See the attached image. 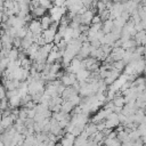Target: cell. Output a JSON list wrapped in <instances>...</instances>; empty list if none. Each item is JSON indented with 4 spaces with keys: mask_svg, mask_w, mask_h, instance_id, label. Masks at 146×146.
I'll return each instance as SVG.
<instances>
[{
    "mask_svg": "<svg viewBox=\"0 0 146 146\" xmlns=\"http://www.w3.org/2000/svg\"><path fill=\"white\" fill-rule=\"evenodd\" d=\"M39 5H40L41 7H43L44 9H47V10H49V9L54 6L50 0H39Z\"/></svg>",
    "mask_w": 146,
    "mask_h": 146,
    "instance_id": "24",
    "label": "cell"
},
{
    "mask_svg": "<svg viewBox=\"0 0 146 146\" xmlns=\"http://www.w3.org/2000/svg\"><path fill=\"white\" fill-rule=\"evenodd\" d=\"M74 105L71 103V102H68V100H64L63 103H62V108H60V112H63V113H67V114H71V112L74 110Z\"/></svg>",
    "mask_w": 146,
    "mask_h": 146,
    "instance_id": "12",
    "label": "cell"
},
{
    "mask_svg": "<svg viewBox=\"0 0 146 146\" xmlns=\"http://www.w3.org/2000/svg\"><path fill=\"white\" fill-rule=\"evenodd\" d=\"M27 29L29 31L32 33V34H42V27H41V24H40V21L38 19H32L29 25H27Z\"/></svg>",
    "mask_w": 146,
    "mask_h": 146,
    "instance_id": "3",
    "label": "cell"
},
{
    "mask_svg": "<svg viewBox=\"0 0 146 146\" xmlns=\"http://www.w3.org/2000/svg\"><path fill=\"white\" fill-rule=\"evenodd\" d=\"M144 114H145V116H146V108L144 110Z\"/></svg>",
    "mask_w": 146,
    "mask_h": 146,
    "instance_id": "36",
    "label": "cell"
},
{
    "mask_svg": "<svg viewBox=\"0 0 146 146\" xmlns=\"http://www.w3.org/2000/svg\"><path fill=\"white\" fill-rule=\"evenodd\" d=\"M91 72L86 70V68H80L76 73H75V76H76V81L78 82H81V81H87L88 78L90 76Z\"/></svg>",
    "mask_w": 146,
    "mask_h": 146,
    "instance_id": "7",
    "label": "cell"
},
{
    "mask_svg": "<svg viewBox=\"0 0 146 146\" xmlns=\"http://www.w3.org/2000/svg\"><path fill=\"white\" fill-rule=\"evenodd\" d=\"M144 124H145V125H146V121H145V123H144Z\"/></svg>",
    "mask_w": 146,
    "mask_h": 146,
    "instance_id": "37",
    "label": "cell"
},
{
    "mask_svg": "<svg viewBox=\"0 0 146 146\" xmlns=\"http://www.w3.org/2000/svg\"><path fill=\"white\" fill-rule=\"evenodd\" d=\"M105 146H121V141L117 138H104Z\"/></svg>",
    "mask_w": 146,
    "mask_h": 146,
    "instance_id": "16",
    "label": "cell"
},
{
    "mask_svg": "<svg viewBox=\"0 0 146 146\" xmlns=\"http://www.w3.org/2000/svg\"><path fill=\"white\" fill-rule=\"evenodd\" d=\"M139 24H140V26H141V29L146 31V19H141Z\"/></svg>",
    "mask_w": 146,
    "mask_h": 146,
    "instance_id": "33",
    "label": "cell"
},
{
    "mask_svg": "<svg viewBox=\"0 0 146 146\" xmlns=\"http://www.w3.org/2000/svg\"><path fill=\"white\" fill-rule=\"evenodd\" d=\"M2 50V43H1V41H0V51Z\"/></svg>",
    "mask_w": 146,
    "mask_h": 146,
    "instance_id": "35",
    "label": "cell"
},
{
    "mask_svg": "<svg viewBox=\"0 0 146 146\" xmlns=\"http://www.w3.org/2000/svg\"><path fill=\"white\" fill-rule=\"evenodd\" d=\"M100 49H102V51H103L106 56H108V55L112 52L113 46H111V44H102V46H100Z\"/></svg>",
    "mask_w": 146,
    "mask_h": 146,
    "instance_id": "25",
    "label": "cell"
},
{
    "mask_svg": "<svg viewBox=\"0 0 146 146\" xmlns=\"http://www.w3.org/2000/svg\"><path fill=\"white\" fill-rule=\"evenodd\" d=\"M121 146H135V145H133V141H131V140H128V141H124V143H122V144H121Z\"/></svg>",
    "mask_w": 146,
    "mask_h": 146,
    "instance_id": "32",
    "label": "cell"
},
{
    "mask_svg": "<svg viewBox=\"0 0 146 146\" xmlns=\"http://www.w3.org/2000/svg\"><path fill=\"white\" fill-rule=\"evenodd\" d=\"M21 97L18 95H15L10 98H8V104H9V107L10 108H18L21 106Z\"/></svg>",
    "mask_w": 146,
    "mask_h": 146,
    "instance_id": "10",
    "label": "cell"
},
{
    "mask_svg": "<svg viewBox=\"0 0 146 146\" xmlns=\"http://www.w3.org/2000/svg\"><path fill=\"white\" fill-rule=\"evenodd\" d=\"M75 140V136H73L70 132H65L64 137L60 138V145L62 146H73Z\"/></svg>",
    "mask_w": 146,
    "mask_h": 146,
    "instance_id": "6",
    "label": "cell"
},
{
    "mask_svg": "<svg viewBox=\"0 0 146 146\" xmlns=\"http://www.w3.org/2000/svg\"><path fill=\"white\" fill-rule=\"evenodd\" d=\"M34 116H35V111H34V108H32V110H27V117L33 119Z\"/></svg>",
    "mask_w": 146,
    "mask_h": 146,
    "instance_id": "30",
    "label": "cell"
},
{
    "mask_svg": "<svg viewBox=\"0 0 146 146\" xmlns=\"http://www.w3.org/2000/svg\"><path fill=\"white\" fill-rule=\"evenodd\" d=\"M96 8H97V15H98V14L103 13V11L106 9V5H105V2L97 0V5H96Z\"/></svg>",
    "mask_w": 146,
    "mask_h": 146,
    "instance_id": "26",
    "label": "cell"
},
{
    "mask_svg": "<svg viewBox=\"0 0 146 146\" xmlns=\"http://www.w3.org/2000/svg\"><path fill=\"white\" fill-rule=\"evenodd\" d=\"M2 74H3V71L0 68V78H2Z\"/></svg>",
    "mask_w": 146,
    "mask_h": 146,
    "instance_id": "34",
    "label": "cell"
},
{
    "mask_svg": "<svg viewBox=\"0 0 146 146\" xmlns=\"http://www.w3.org/2000/svg\"><path fill=\"white\" fill-rule=\"evenodd\" d=\"M98 130H97V124H95V123H88L87 125H86V128H84V130H83V132L88 136V137H91V136H94L96 132H97Z\"/></svg>",
    "mask_w": 146,
    "mask_h": 146,
    "instance_id": "11",
    "label": "cell"
},
{
    "mask_svg": "<svg viewBox=\"0 0 146 146\" xmlns=\"http://www.w3.org/2000/svg\"><path fill=\"white\" fill-rule=\"evenodd\" d=\"M62 40H63V36H62L59 33H56V34H55V38H54V44H55V46L58 44Z\"/></svg>",
    "mask_w": 146,
    "mask_h": 146,
    "instance_id": "28",
    "label": "cell"
},
{
    "mask_svg": "<svg viewBox=\"0 0 146 146\" xmlns=\"http://www.w3.org/2000/svg\"><path fill=\"white\" fill-rule=\"evenodd\" d=\"M57 26H54V25H50L49 29L47 30H43L42 31V38L44 39L46 43H54V38H55V34L57 33Z\"/></svg>",
    "mask_w": 146,
    "mask_h": 146,
    "instance_id": "1",
    "label": "cell"
},
{
    "mask_svg": "<svg viewBox=\"0 0 146 146\" xmlns=\"http://www.w3.org/2000/svg\"><path fill=\"white\" fill-rule=\"evenodd\" d=\"M137 110H138V107H137L136 102H135V103H128V104H124V105H123L121 113H122L123 115H125V116H129V115L135 114V113L137 112Z\"/></svg>",
    "mask_w": 146,
    "mask_h": 146,
    "instance_id": "4",
    "label": "cell"
},
{
    "mask_svg": "<svg viewBox=\"0 0 146 146\" xmlns=\"http://www.w3.org/2000/svg\"><path fill=\"white\" fill-rule=\"evenodd\" d=\"M116 138H117V139L121 141V144H122V143H124V141H128V140H129V135H128V131L123 130V131L117 132Z\"/></svg>",
    "mask_w": 146,
    "mask_h": 146,
    "instance_id": "20",
    "label": "cell"
},
{
    "mask_svg": "<svg viewBox=\"0 0 146 146\" xmlns=\"http://www.w3.org/2000/svg\"><path fill=\"white\" fill-rule=\"evenodd\" d=\"M112 103L116 107H123V105H124V97L121 95V92H116V96L113 98Z\"/></svg>",
    "mask_w": 146,
    "mask_h": 146,
    "instance_id": "14",
    "label": "cell"
},
{
    "mask_svg": "<svg viewBox=\"0 0 146 146\" xmlns=\"http://www.w3.org/2000/svg\"><path fill=\"white\" fill-rule=\"evenodd\" d=\"M132 39L136 41L137 46H145V44H146V31L143 30V31L137 32V33L133 35Z\"/></svg>",
    "mask_w": 146,
    "mask_h": 146,
    "instance_id": "5",
    "label": "cell"
},
{
    "mask_svg": "<svg viewBox=\"0 0 146 146\" xmlns=\"http://www.w3.org/2000/svg\"><path fill=\"white\" fill-rule=\"evenodd\" d=\"M39 21H40V24H41L42 30H47V29H49L50 25H51V19H50V16H49V15L42 16Z\"/></svg>",
    "mask_w": 146,
    "mask_h": 146,
    "instance_id": "15",
    "label": "cell"
},
{
    "mask_svg": "<svg viewBox=\"0 0 146 146\" xmlns=\"http://www.w3.org/2000/svg\"><path fill=\"white\" fill-rule=\"evenodd\" d=\"M18 119L22 120V121H25V120L27 119V108H25V107L19 108V112H18Z\"/></svg>",
    "mask_w": 146,
    "mask_h": 146,
    "instance_id": "22",
    "label": "cell"
},
{
    "mask_svg": "<svg viewBox=\"0 0 146 146\" xmlns=\"http://www.w3.org/2000/svg\"><path fill=\"white\" fill-rule=\"evenodd\" d=\"M9 63H10V60H9V58H8V57L1 58V59H0V68H1L2 71H6V70L8 68Z\"/></svg>",
    "mask_w": 146,
    "mask_h": 146,
    "instance_id": "23",
    "label": "cell"
},
{
    "mask_svg": "<svg viewBox=\"0 0 146 146\" xmlns=\"http://www.w3.org/2000/svg\"><path fill=\"white\" fill-rule=\"evenodd\" d=\"M112 67L115 68L116 71H119V72L121 73V72H123V70H124V67H125V63H124L123 60L113 62V63H112Z\"/></svg>",
    "mask_w": 146,
    "mask_h": 146,
    "instance_id": "18",
    "label": "cell"
},
{
    "mask_svg": "<svg viewBox=\"0 0 146 146\" xmlns=\"http://www.w3.org/2000/svg\"><path fill=\"white\" fill-rule=\"evenodd\" d=\"M7 57L9 58V60H10V62H15V60H17V59H18V49L13 47V48L9 50V52H8V56H7Z\"/></svg>",
    "mask_w": 146,
    "mask_h": 146,
    "instance_id": "17",
    "label": "cell"
},
{
    "mask_svg": "<svg viewBox=\"0 0 146 146\" xmlns=\"http://www.w3.org/2000/svg\"><path fill=\"white\" fill-rule=\"evenodd\" d=\"M133 145H135V146H145L144 143H143V140H141L140 138H139L138 140H136V141L133 143Z\"/></svg>",
    "mask_w": 146,
    "mask_h": 146,
    "instance_id": "31",
    "label": "cell"
},
{
    "mask_svg": "<svg viewBox=\"0 0 146 146\" xmlns=\"http://www.w3.org/2000/svg\"><path fill=\"white\" fill-rule=\"evenodd\" d=\"M128 135H129V140H131V141H133V143L140 138V133H139V131H138L137 129H136V130H131V131H129Z\"/></svg>",
    "mask_w": 146,
    "mask_h": 146,
    "instance_id": "19",
    "label": "cell"
},
{
    "mask_svg": "<svg viewBox=\"0 0 146 146\" xmlns=\"http://www.w3.org/2000/svg\"><path fill=\"white\" fill-rule=\"evenodd\" d=\"M31 66H32V60H31L29 57H26V58H24V59L21 60V67H22V68L30 71Z\"/></svg>",
    "mask_w": 146,
    "mask_h": 146,
    "instance_id": "21",
    "label": "cell"
},
{
    "mask_svg": "<svg viewBox=\"0 0 146 146\" xmlns=\"http://www.w3.org/2000/svg\"><path fill=\"white\" fill-rule=\"evenodd\" d=\"M100 23H103V22H102L99 15H95L92 17V19H91V24H100Z\"/></svg>",
    "mask_w": 146,
    "mask_h": 146,
    "instance_id": "29",
    "label": "cell"
},
{
    "mask_svg": "<svg viewBox=\"0 0 146 146\" xmlns=\"http://www.w3.org/2000/svg\"><path fill=\"white\" fill-rule=\"evenodd\" d=\"M46 13H47V9H44L43 7H41L40 5L38 6V7H35V8H33L31 11H30V14L32 15V18L34 19V18H38V17H42V16H44L46 15Z\"/></svg>",
    "mask_w": 146,
    "mask_h": 146,
    "instance_id": "8",
    "label": "cell"
},
{
    "mask_svg": "<svg viewBox=\"0 0 146 146\" xmlns=\"http://www.w3.org/2000/svg\"><path fill=\"white\" fill-rule=\"evenodd\" d=\"M64 71H65V70H64ZM60 82H62L65 87H71V86H73L74 83H76L78 81H76V76H75L74 73H67V72H65L64 75L60 78Z\"/></svg>",
    "mask_w": 146,
    "mask_h": 146,
    "instance_id": "2",
    "label": "cell"
},
{
    "mask_svg": "<svg viewBox=\"0 0 146 146\" xmlns=\"http://www.w3.org/2000/svg\"><path fill=\"white\" fill-rule=\"evenodd\" d=\"M112 29H113V21L112 19H106L102 23V31L104 32V34L112 32Z\"/></svg>",
    "mask_w": 146,
    "mask_h": 146,
    "instance_id": "13",
    "label": "cell"
},
{
    "mask_svg": "<svg viewBox=\"0 0 146 146\" xmlns=\"http://www.w3.org/2000/svg\"><path fill=\"white\" fill-rule=\"evenodd\" d=\"M95 16V14L91 10H86L82 15H81V24L83 25H90L91 24V19Z\"/></svg>",
    "mask_w": 146,
    "mask_h": 146,
    "instance_id": "9",
    "label": "cell"
},
{
    "mask_svg": "<svg viewBox=\"0 0 146 146\" xmlns=\"http://www.w3.org/2000/svg\"><path fill=\"white\" fill-rule=\"evenodd\" d=\"M3 98H6V89H5L3 84L0 82V100H2Z\"/></svg>",
    "mask_w": 146,
    "mask_h": 146,
    "instance_id": "27",
    "label": "cell"
}]
</instances>
